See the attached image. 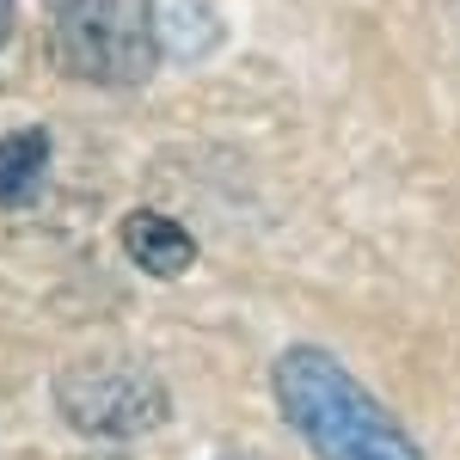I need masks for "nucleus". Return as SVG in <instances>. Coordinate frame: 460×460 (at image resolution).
<instances>
[{
  "mask_svg": "<svg viewBox=\"0 0 460 460\" xmlns=\"http://www.w3.org/2000/svg\"><path fill=\"white\" fill-rule=\"evenodd\" d=\"M123 252H129V264L142 277H160V283H172V277H184L197 264V240L184 234V221H172V215H160V209L123 215Z\"/></svg>",
  "mask_w": 460,
  "mask_h": 460,
  "instance_id": "4",
  "label": "nucleus"
},
{
  "mask_svg": "<svg viewBox=\"0 0 460 460\" xmlns=\"http://www.w3.org/2000/svg\"><path fill=\"white\" fill-rule=\"evenodd\" d=\"M13 37V0H0V43Z\"/></svg>",
  "mask_w": 460,
  "mask_h": 460,
  "instance_id": "6",
  "label": "nucleus"
},
{
  "mask_svg": "<svg viewBox=\"0 0 460 460\" xmlns=\"http://www.w3.org/2000/svg\"><path fill=\"white\" fill-rule=\"evenodd\" d=\"M43 172H49V136H43V129L0 136V209L31 203L37 184H43Z\"/></svg>",
  "mask_w": 460,
  "mask_h": 460,
  "instance_id": "5",
  "label": "nucleus"
},
{
  "mask_svg": "<svg viewBox=\"0 0 460 460\" xmlns=\"http://www.w3.org/2000/svg\"><path fill=\"white\" fill-rule=\"evenodd\" d=\"M56 405L80 436H111V442H129V436H147V429L166 424L172 411V393L166 381L136 362V356H86L62 368L56 381Z\"/></svg>",
  "mask_w": 460,
  "mask_h": 460,
  "instance_id": "3",
  "label": "nucleus"
},
{
  "mask_svg": "<svg viewBox=\"0 0 460 460\" xmlns=\"http://www.w3.org/2000/svg\"><path fill=\"white\" fill-rule=\"evenodd\" d=\"M56 62L105 93L142 86L160 62V19L154 0H43Z\"/></svg>",
  "mask_w": 460,
  "mask_h": 460,
  "instance_id": "2",
  "label": "nucleus"
},
{
  "mask_svg": "<svg viewBox=\"0 0 460 460\" xmlns=\"http://www.w3.org/2000/svg\"><path fill=\"white\" fill-rule=\"evenodd\" d=\"M270 393L283 405L288 429L319 460H424V448L405 436V424L387 405L356 387L338 356L314 350V344H295L277 356Z\"/></svg>",
  "mask_w": 460,
  "mask_h": 460,
  "instance_id": "1",
  "label": "nucleus"
}]
</instances>
